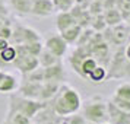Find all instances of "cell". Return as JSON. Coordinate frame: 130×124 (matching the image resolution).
<instances>
[{"mask_svg": "<svg viewBox=\"0 0 130 124\" xmlns=\"http://www.w3.org/2000/svg\"><path fill=\"white\" fill-rule=\"evenodd\" d=\"M102 15H104V19H105L107 26H114V25L121 24V22L124 21L123 16H121V13H120V10H118L117 7L107 9V10L102 12Z\"/></svg>", "mask_w": 130, "mask_h": 124, "instance_id": "cell-18", "label": "cell"}, {"mask_svg": "<svg viewBox=\"0 0 130 124\" xmlns=\"http://www.w3.org/2000/svg\"><path fill=\"white\" fill-rule=\"evenodd\" d=\"M6 69H9V64H6V63L2 60V57H0V70H6Z\"/></svg>", "mask_w": 130, "mask_h": 124, "instance_id": "cell-34", "label": "cell"}, {"mask_svg": "<svg viewBox=\"0 0 130 124\" xmlns=\"http://www.w3.org/2000/svg\"><path fill=\"white\" fill-rule=\"evenodd\" d=\"M44 69V82L48 80V82H57L61 83L64 80V67H63V63L61 60H59L56 64L48 66V67H42Z\"/></svg>", "mask_w": 130, "mask_h": 124, "instance_id": "cell-11", "label": "cell"}, {"mask_svg": "<svg viewBox=\"0 0 130 124\" xmlns=\"http://www.w3.org/2000/svg\"><path fill=\"white\" fill-rule=\"evenodd\" d=\"M86 123H88L86 118L79 112H75V114L69 115V118H67V124H86Z\"/></svg>", "mask_w": 130, "mask_h": 124, "instance_id": "cell-29", "label": "cell"}, {"mask_svg": "<svg viewBox=\"0 0 130 124\" xmlns=\"http://www.w3.org/2000/svg\"><path fill=\"white\" fill-rule=\"evenodd\" d=\"M10 41L13 42V45H21V44H29V42L41 41V35L40 32L35 31L31 26L18 24L12 31V37Z\"/></svg>", "mask_w": 130, "mask_h": 124, "instance_id": "cell-6", "label": "cell"}, {"mask_svg": "<svg viewBox=\"0 0 130 124\" xmlns=\"http://www.w3.org/2000/svg\"><path fill=\"white\" fill-rule=\"evenodd\" d=\"M117 9L120 10L123 19L130 16V0H117Z\"/></svg>", "mask_w": 130, "mask_h": 124, "instance_id": "cell-27", "label": "cell"}, {"mask_svg": "<svg viewBox=\"0 0 130 124\" xmlns=\"http://www.w3.org/2000/svg\"><path fill=\"white\" fill-rule=\"evenodd\" d=\"M45 107V104L40 99H31V98H25L22 95L19 96H12L9 101V111L7 114H12V112H22L25 115L32 120L35 117L38 111H41L42 108Z\"/></svg>", "mask_w": 130, "mask_h": 124, "instance_id": "cell-3", "label": "cell"}, {"mask_svg": "<svg viewBox=\"0 0 130 124\" xmlns=\"http://www.w3.org/2000/svg\"><path fill=\"white\" fill-rule=\"evenodd\" d=\"M82 29L83 28L79 24H75V25H72L70 28H67L63 32H60V35L64 38V41L67 44H76L80 34H82Z\"/></svg>", "mask_w": 130, "mask_h": 124, "instance_id": "cell-16", "label": "cell"}, {"mask_svg": "<svg viewBox=\"0 0 130 124\" xmlns=\"http://www.w3.org/2000/svg\"><path fill=\"white\" fill-rule=\"evenodd\" d=\"M59 60L57 56H54L51 51H48L47 48H42L41 50V53L38 54V63H40V67H48V66H53L56 64Z\"/></svg>", "mask_w": 130, "mask_h": 124, "instance_id": "cell-20", "label": "cell"}, {"mask_svg": "<svg viewBox=\"0 0 130 124\" xmlns=\"http://www.w3.org/2000/svg\"><path fill=\"white\" fill-rule=\"evenodd\" d=\"M105 31L110 34L108 35H102L104 41L107 44L111 42L112 45H117V47H121V45H126L127 42L130 41V26L126 22H121L118 25H114V26H107Z\"/></svg>", "mask_w": 130, "mask_h": 124, "instance_id": "cell-4", "label": "cell"}, {"mask_svg": "<svg viewBox=\"0 0 130 124\" xmlns=\"http://www.w3.org/2000/svg\"><path fill=\"white\" fill-rule=\"evenodd\" d=\"M51 102V110L56 112L59 117H69L75 112L80 111L82 99L80 95L75 88H72L67 83H60L57 94L53 96Z\"/></svg>", "mask_w": 130, "mask_h": 124, "instance_id": "cell-1", "label": "cell"}, {"mask_svg": "<svg viewBox=\"0 0 130 124\" xmlns=\"http://www.w3.org/2000/svg\"><path fill=\"white\" fill-rule=\"evenodd\" d=\"M59 86H60V83H57V82H48V80L42 82L41 92H40V101L45 102V101L53 99V96L59 91Z\"/></svg>", "mask_w": 130, "mask_h": 124, "instance_id": "cell-15", "label": "cell"}, {"mask_svg": "<svg viewBox=\"0 0 130 124\" xmlns=\"http://www.w3.org/2000/svg\"><path fill=\"white\" fill-rule=\"evenodd\" d=\"M112 7H117V0H102V9H112Z\"/></svg>", "mask_w": 130, "mask_h": 124, "instance_id": "cell-31", "label": "cell"}, {"mask_svg": "<svg viewBox=\"0 0 130 124\" xmlns=\"http://www.w3.org/2000/svg\"><path fill=\"white\" fill-rule=\"evenodd\" d=\"M53 3L57 12H69L77 3V0H53Z\"/></svg>", "mask_w": 130, "mask_h": 124, "instance_id": "cell-25", "label": "cell"}, {"mask_svg": "<svg viewBox=\"0 0 130 124\" xmlns=\"http://www.w3.org/2000/svg\"><path fill=\"white\" fill-rule=\"evenodd\" d=\"M80 110L86 121H92L96 124L107 121V101L102 96H92L86 99L82 102Z\"/></svg>", "mask_w": 130, "mask_h": 124, "instance_id": "cell-2", "label": "cell"}, {"mask_svg": "<svg viewBox=\"0 0 130 124\" xmlns=\"http://www.w3.org/2000/svg\"><path fill=\"white\" fill-rule=\"evenodd\" d=\"M0 57H2V60H3L6 64L12 66L13 60L16 59V47L12 45V44H9L5 50H2V51H0Z\"/></svg>", "mask_w": 130, "mask_h": 124, "instance_id": "cell-22", "label": "cell"}, {"mask_svg": "<svg viewBox=\"0 0 130 124\" xmlns=\"http://www.w3.org/2000/svg\"><path fill=\"white\" fill-rule=\"evenodd\" d=\"M101 124H111L110 121H104V123H101Z\"/></svg>", "mask_w": 130, "mask_h": 124, "instance_id": "cell-37", "label": "cell"}, {"mask_svg": "<svg viewBox=\"0 0 130 124\" xmlns=\"http://www.w3.org/2000/svg\"><path fill=\"white\" fill-rule=\"evenodd\" d=\"M124 56H126V59L130 61V41L124 45Z\"/></svg>", "mask_w": 130, "mask_h": 124, "instance_id": "cell-33", "label": "cell"}, {"mask_svg": "<svg viewBox=\"0 0 130 124\" xmlns=\"http://www.w3.org/2000/svg\"><path fill=\"white\" fill-rule=\"evenodd\" d=\"M3 124H15V123H13L12 120H9V118H6V120L3 121Z\"/></svg>", "mask_w": 130, "mask_h": 124, "instance_id": "cell-35", "label": "cell"}, {"mask_svg": "<svg viewBox=\"0 0 130 124\" xmlns=\"http://www.w3.org/2000/svg\"><path fill=\"white\" fill-rule=\"evenodd\" d=\"M31 124H35V123H32V121H31ZM37 124H38V123H37Z\"/></svg>", "mask_w": 130, "mask_h": 124, "instance_id": "cell-40", "label": "cell"}, {"mask_svg": "<svg viewBox=\"0 0 130 124\" xmlns=\"http://www.w3.org/2000/svg\"><path fill=\"white\" fill-rule=\"evenodd\" d=\"M9 3V7L13 9L16 13L22 15V16H26L29 15L31 12V2L32 0H6Z\"/></svg>", "mask_w": 130, "mask_h": 124, "instance_id": "cell-17", "label": "cell"}, {"mask_svg": "<svg viewBox=\"0 0 130 124\" xmlns=\"http://www.w3.org/2000/svg\"><path fill=\"white\" fill-rule=\"evenodd\" d=\"M107 121L111 124H130V112L123 111L111 101H107Z\"/></svg>", "mask_w": 130, "mask_h": 124, "instance_id": "cell-10", "label": "cell"}, {"mask_svg": "<svg viewBox=\"0 0 130 124\" xmlns=\"http://www.w3.org/2000/svg\"><path fill=\"white\" fill-rule=\"evenodd\" d=\"M126 63H127V59L124 56V45L117 47V51L112 54V57L108 61L107 79H124Z\"/></svg>", "mask_w": 130, "mask_h": 124, "instance_id": "cell-5", "label": "cell"}, {"mask_svg": "<svg viewBox=\"0 0 130 124\" xmlns=\"http://www.w3.org/2000/svg\"><path fill=\"white\" fill-rule=\"evenodd\" d=\"M56 12L53 0H32L29 15L37 18H48Z\"/></svg>", "mask_w": 130, "mask_h": 124, "instance_id": "cell-9", "label": "cell"}, {"mask_svg": "<svg viewBox=\"0 0 130 124\" xmlns=\"http://www.w3.org/2000/svg\"><path fill=\"white\" fill-rule=\"evenodd\" d=\"M18 88H19L18 77L5 70L3 76H2V80H0V94H10V92L18 91Z\"/></svg>", "mask_w": 130, "mask_h": 124, "instance_id": "cell-12", "label": "cell"}, {"mask_svg": "<svg viewBox=\"0 0 130 124\" xmlns=\"http://www.w3.org/2000/svg\"><path fill=\"white\" fill-rule=\"evenodd\" d=\"M9 120H12L15 124H31V118L28 115H25L22 112H12V114H7Z\"/></svg>", "mask_w": 130, "mask_h": 124, "instance_id": "cell-26", "label": "cell"}, {"mask_svg": "<svg viewBox=\"0 0 130 124\" xmlns=\"http://www.w3.org/2000/svg\"><path fill=\"white\" fill-rule=\"evenodd\" d=\"M110 101H111V102H112L116 107H118L120 110L130 112V101H127V99H120V98L114 96V95L111 96V99H110Z\"/></svg>", "mask_w": 130, "mask_h": 124, "instance_id": "cell-28", "label": "cell"}, {"mask_svg": "<svg viewBox=\"0 0 130 124\" xmlns=\"http://www.w3.org/2000/svg\"><path fill=\"white\" fill-rule=\"evenodd\" d=\"M114 96H117L120 99H127L130 101V82H123L120 83L116 91H114Z\"/></svg>", "mask_w": 130, "mask_h": 124, "instance_id": "cell-23", "label": "cell"}, {"mask_svg": "<svg viewBox=\"0 0 130 124\" xmlns=\"http://www.w3.org/2000/svg\"><path fill=\"white\" fill-rule=\"evenodd\" d=\"M41 85L38 82H28L25 80L22 86H19L18 91L21 92L22 96L31 98V99H40V92H41Z\"/></svg>", "mask_w": 130, "mask_h": 124, "instance_id": "cell-13", "label": "cell"}, {"mask_svg": "<svg viewBox=\"0 0 130 124\" xmlns=\"http://www.w3.org/2000/svg\"><path fill=\"white\" fill-rule=\"evenodd\" d=\"M98 64H100V63H98L92 56H88V57H85L83 61L80 63V67H79V73H77V75H79L80 77H83V79H86L88 75L94 70Z\"/></svg>", "mask_w": 130, "mask_h": 124, "instance_id": "cell-19", "label": "cell"}, {"mask_svg": "<svg viewBox=\"0 0 130 124\" xmlns=\"http://www.w3.org/2000/svg\"><path fill=\"white\" fill-rule=\"evenodd\" d=\"M86 124H96V123H92V121H88Z\"/></svg>", "mask_w": 130, "mask_h": 124, "instance_id": "cell-38", "label": "cell"}, {"mask_svg": "<svg viewBox=\"0 0 130 124\" xmlns=\"http://www.w3.org/2000/svg\"><path fill=\"white\" fill-rule=\"evenodd\" d=\"M9 18V7H7V2L6 3H0V19H7Z\"/></svg>", "mask_w": 130, "mask_h": 124, "instance_id": "cell-30", "label": "cell"}, {"mask_svg": "<svg viewBox=\"0 0 130 124\" xmlns=\"http://www.w3.org/2000/svg\"><path fill=\"white\" fill-rule=\"evenodd\" d=\"M0 3H6V0H0Z\"/></svg>", "mask_w": 130, "mask_h": 124, "instance_id": "cell-39", "label": "cell"}, {"mask_svg": "<svg viewBox=\"0 0 130 124\" xmlns=\"http://www.w3.org/2000/svg\"><path fill=\"white\" fill-rule=\"evenodd\" d=\"M75 24H77V22L70 12H59L56 16V28L59 32H63L64 29L70 28Z\"/></svg>", "mask_w": 130, "mask_h": 124, "instance_id": "cell-14", "label": "cell"}, {"mask_svg": "<svg viewBox=\"0 0 130 124\" xmlns=\"http://www.w3.org/2000/svg\"><path fill=\"white\" fill-rule=\"evenodd\" d=\"M44 48H47L48 51H51L54 56H57L59 59L64 57L66 53H67V48H69V44L64 41V38L59 34H54V35H50L44 42Z\"/></svg>", "mask_w": 130, "mask_h": 124, "instance_id": "cell-7", "label": "cell"}, {"mask_svg": "<svg viewBox=\"0 0 130 124\" xmlns=\"http://www.w3.org/2000/svg\"><path fill=\"white\" fill-rule=\"evenodd\" d=\"M12 66L15 69H18L22 75H26V73L38 69L40 67V63H38V57L37 56L24 54V56H16V59L13 60Z\"/></svg>", "mask_w": 130, "mask_h": 124, "instance_id": "cell-8", "label": "cell"}, {"mask_svg": "<svg viewBox=\"0 0 130 124\" xmlns=\"http://www.w3.org/2000/svg\"><path fill=\"white\" fill-rule=\"evenodd\" d=\"M124 22H126V24H127V25L130 26V16H129V18H126V19H124Z\"/></svg>", "mask_w": 130, "mask_h": 124, "instance_id": "cell-36", "label": "cell"}, {"mask_svg": "<svg viewBox=\"0 0 130 124\" xmlns=\"http://www.w3.org/2000/svg\"><path fill=\"white\" fill-rule=\"evenodd\" d=\"M9 44H10V41H9V40L0 38V51H2V50H5V48H6L7 45H9Z\"/></svg>", "mask_w": 130, "mask_h": 124, "instance_id": "cell-32", "label": "cell"}, {"mask_svg": "<svg viewBox=\"0 0 130 124\" xmlns=\"http://www.w3.org/2000/svg\"><path fill=\"white\" fill-rule=\"evenodd\" d=\"M91 26L95 32H102V31L107 28L105 19H104V15L100 13V15H94L92 19H91Z\"/></svg>", "mask_w": 130, "mask_h": 124, "instance_id": "cell-24", "label": "cell"}, {"mask_svg": "<svg viewBox=\"0 0 130 124\" xmlns=\"http://www.w3.org/2000/svg\"><path fill=\"white\" fill-rule=\"evenodd\" d=\"M86 79L92 83H102L107 79V67L102 66V64H98L94 70L88 75Z\"/></svg>", "mask_w": 130, "mask_h": 124, "instance_id": "cell-21", "label": "cell"}, {"mask_svg": "<svg viewBox=\"0 0 130 124\" xmlns=\"http://www.w3.org/2000/svg\"><path fill=\"white\" fill-rule=\"evenodd\" d=\"M79 2H80V0H77V3H79Z\"/></svg>", "mask_w": 130, "mask_h": 124, "instance_id": "cell-41", "label": "cell"}]
</instances>
